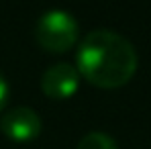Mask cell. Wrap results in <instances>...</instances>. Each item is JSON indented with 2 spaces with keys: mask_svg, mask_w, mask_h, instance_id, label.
I'll return each instance as SVG.
<instances>
[{
  "mask_svg": "<svg viewBox=\"0 0 151 149\" xmlns=\"http://www.w3.org/2000/svg\"><path fill=\"white\" fill-rule=\"evenodd\" d=\"M8 94H10V88H8V82H6V78L0 74V112H2V108L6 106V102H8Z\"/></svg>",
  "mask_w": 151,
  "mask_h": 149,
  "instance_id": "obj_6",
  "label": "cell"
},
{
  "mask_svg": "<svg viewBox=\"0 0 151 149\" xmlns=\"http://www.w3.org/2000/svg\"><path fill=\"white\" fill-rule=\"evenodd\" d=\"M0 129L10 141L27 143V141H33L41 135L43 123H41L39 114L33 108L17 106V108L4 112V117L0 121Z\"/></svg>",
  "mask_w": 151,
  "mask_h": 149,
  "instance_id": "obj_3",
  "label": "cell"
},
{
  "mask_svg": "<svg viewBox=\"0 0 151 149\" xmlns=\"http://www.w3.org/2000/svg\"><path fill=\"white\" fill-rule=\"evenodd\" d=\"M76 149H119V147H116V141L110 135H106L102 131H92V133H88L80 139Z\"/></svg>",
  "mask_w": 151,
  "mask_h": 149,
  "instance_id": "obj_5",
  "label": "cell"
},
{
  "mask_svg": "<svg viewBox=\"0 0 151 149\" xmlns=\"http://www.w3.org/2000/svg\"><path fill=\"white\" fill-rule=\"evenodd\" d=\"M80 88V74L74 66L59 61L45 70L41 76V90L47 98L53 100H68L72 98Z\"/></svg>",
  "mask_w": 151,
  "mask_h": 149,
  "instance_id": "obj_4",
  "label": "cell"
},
{
  "mask_svg": "<svg viewBox=\"0 0 151 149\" xmlns=\"http://www.w3.org/2000/svg\"><path fill=\"white\" fill-rule=\"evenodd\" d=\"M78 21L68 10L59 8L43 12L35 25V41L51 53H63L72 49L78 41Z\"/></svg>",
  "mask_w": 151,
  "mask_h": 149,
  "instance_id": "obj_2",
  "label": "cell"
},
{
  "mask_svg": "<svg viewBox=\"0 0 151 149\" xmlns=\"http://www.w3.org/2000/svg\"><path fill=\"white\" fill-rule=\"evenodd\" d=\"M137 49L121 33L96 29L84 37L78 47V74L92 86L121 88L137 72Z\"/></svg>",
  "mask_w": 151,
  "mask_h": 149,
  "instance_id": "obj_1",
  "label": "cell"
}]
</instances>
